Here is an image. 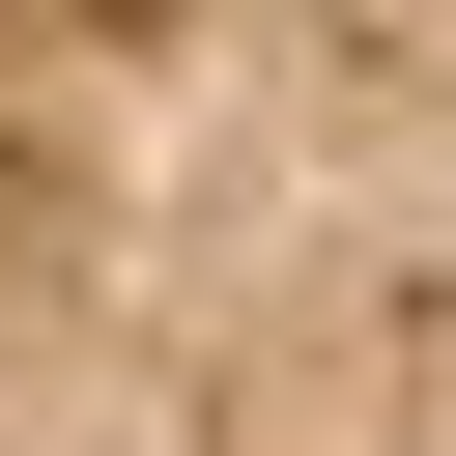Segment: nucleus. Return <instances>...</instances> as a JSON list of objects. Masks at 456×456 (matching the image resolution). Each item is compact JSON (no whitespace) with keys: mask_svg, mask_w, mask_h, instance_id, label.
Returning <instances> with one entry per match:
<instances>
[{"mask_svg":"<svg viewBox=\"0 0 456 456\" xmlns=\"http://www.w3.org/2000/svg\"><path fill=\"white\" fill-rule=\"evenodd\" d=\"M0 456H456V0H0Z\"/></svg>","mask_w":456,"mask_h":456,"instance_id":"f257e3e1","label":"nucleus"}]
</instances>
